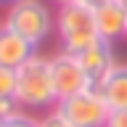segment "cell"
<instances>
[{
	"instance_id": "4",
	"label": "cell",
	"mask_w": 127,
	"mask_h": 127,
	"mask_svg": "<svg viewBox=\"0 0 127 127\" xmlns=\"http://www.w3.org/2000/svg\"><path fill=\"white\" fill-rule=\"evenodd\" d=\"M56 111L71 127H106V119L111 114V109L106 103V98L101 95V90H93V87L58 101Z\"/></svg>"
},
{
	"instance_id": "15",
	"label": "cell",
	"mask_w": 127,
	"mask_h": 127,
	"mask_svg": "<svg viewBox=\"0 0 127 127\" xmlns=\"http://www.w3.org/2000/svg\"><path fill=\"white\" fill-rule=\"evenodd\" d=\"M79 3H82V5H87V8H93V11H98V8L106 5L109 0H79Z\"/></svg>"
},
{
	"instance_id": "16",
	"label": "cell",
	"mask_w": 127,
	"mask_h": 127,
	"mask_svg": "<svg viewBox=\"0 0 127 127\" xmlns=\"http://www.w3.org/2000/svg\"><path fill=\"white\" fill-rule=\"evenodd\" d=\"M45 3H53L56 8H61V5H69V3H77V0H45Z\"/></svg>"
},
{
	"instance_id": "9",
	"label": "cell",
	"mask_w": 127,
	"mask_h": 127,
	"mask_svg": "<svg viewBox=\"0 0 127 127\" xmlns=\"http://www.w3.org/2000/svg\"><path fill=\"white\" fill-rule=\"evenodd\" d=\"M101 95L106 98L111 111L117 109H127V64H119L109 71V77L101 87Z\"/></svg>"
},
{
	"instance_id": "18",
	"label": "cell",
	"mask_w": 127,
	"mask_h": 127,
	"mask_svg": "<svg viewBox=\"0 0 127 127\" xmlns=\"http://www.w3.org/2000/svg\"><path fill=\"white\" fill-rule=\"evenodd\" d=\"M3 125H5V119H3V117H0V127H3Z\"/></svg>"
},
{
	"instance_id": "10",
	"label": "cell",
	"mask_w": 127,
	"mask_h": 127,
	"mask_svg": "<svg viewBox=\"0 0 127 127\" xmlns=\"http://www.w3.org/2000/svg\"><path fill=\"white\" fill-rule=\"evenodd\" d=\"M16 93V69L0 66V98H13Z\"/></svg>"
},
{
	"instance_id": "17",
	"label": "cell",
	"mask_w": 127,
	"mask_h": 127,
	"mask_svg": "<svg viewBox=\"0 0 127 127\" xmlns=\"http://www.w3.org/2000/svg\"><path fill=\"white\" fill-rule=\"evenodd\" d=\"M0 3H8V5H11V3H16V0H0Z\"/></svg>"
},
{
	"instance_id": "19",
	"label": "cell",
	"mask_w": 127,
	"mask_h": 127,
	"mask_svg": "<svg viewBox=\"0 0 127 127\" xmlns=\"http://www.w3.org/2000/svg\"><path fill=\"white\" fill-rule=\"evenodd\" d=\"M125 11H127V0H125ZM125 37H127V34H125Z\"/></svg>"
},
{
	"instance_id": "8",
	"label": "cell",
	"mask_w": 127,
	"mask_h": 127,
	"mask_svg": "<svg viewBox=\"0 0 127 127\" xmlns=\"http://www.w3.org/2000/svg\"><path fill=\"white\" fill-rule=\"evenodd\" d=\"M37 53V48L32 45L29 40H24L21 34L5 29L0 24V66L8 69H19L24 61H29L32 56Z\"/></svg>"
},
{
	"instance_id": "3",
	"label": "cell",
	"mask_w": 127,
	"mask_h": 127,
	"mask_svg": "<svg viewBox=\"0 0 127 127\" xmlns=\"http://www.w3.org/2000/svg\"><path fill=\"white\" fill-rule=\"evenodd\" d=\"M0 24L21 34L24 40H29L34 48H40L56 29V16L50 13L45 0H16L8 5Z\"/></svg>"
},
{
	"instance_id": "12",
	"label": "cell",
	"mask_w": 127,
	"mask_h": 127,
	"mask_svg": "<svg viewBox=\"0 0 127 127\" xmlns=\"http://www.w3.org/2000/svg\"><path fill=\"white\" fill-rule=\"evenodd\" d=\"M21 106H19V101H16V98H0V117L5 119H13V117H19V114H21Z\"/></svg>"
},
{
	"instance_id": "11",
	"label": "cell",
	"mask_w": 127,
	"mask_h": 127,
	"mask_svg": "<svg viewBox=\"0 0 127 127\" xmlns=\"http://www.w3.org/2000/svg\"><path fill=\"white\" fill-rule=\"evenodd\" d=\"M37 127H71V125H69V122H66L56 109H50V111H45V114L37 119Z\"/></svg>"
},
{
	"instance_id": "14",
	"label": "cell",
	"mask_w": 127,
	"mask_h": 127,
	"mask_svg": "<svg viewBox=\"0 0 127 127\" xmlns=\"http://www.w3.org/2000/svg\"><path fill=\"white\" fill-rule=\"evenodd\" d=\"M106 127H127V109L111 111L109 119H106Z\"/></svg>"
},
{
	"instance_id": "5",
	"label": "cell",
	"mask_w": 127,
	"mask_h": 127,
	"mask_svg": "<svg viewBox=\"0 0 127 127\" xmlns=\"http://www.w3.org/2000/svg\"><path fill=\"white\" fill-rule=\"evenodd\" d=\"M50 74H53V87H56L58 101L69 98V95H77L90 87L79 58L74 53H66V50H58L56 56H50Z\"/></svg>"
},
{
	"instance_id": "2",
	"label": "cell",
	"mask_w": 127,
	"mask_h": 127,
	"mask_svg": "<svg viewBox=\"0 0 127 127\" xmlns=\"http://www.w3.org/2000/svg\"><path fill=\"white\" fill-rule=\"evenodd\" d=\"M56 32L61 37V50L66 53H85L87 48L101 42L98 34V24H95V11L82 5V3H69L61 5L56 13Z\"/></svg>"
},
{
	"instance_id": "13",
	"label": "cell",
	"mask_w": 127,
	"mask_h": 127,
	"mask_svg": "<svg viewBox=\"0 0 127 127\" xmlns=\"http://www.w3.org/2000/svg\"><path fill=\"white\" fill-rule=\"evenodd\" d=\"M3 127H37V119L32 117V114H27V111H21L19 117H13V119H8Z\"/></svg>"
},
{
	"instance_id": "1",
	"label": "cell",
	"mask_w": 127,
	"mask_h": 127,
	"mask_svg": "<svg viewBox=\"0 0 127 127\" xmlns=\"http://www.w3.org/2000/svg\"><path fill=\"white\" fill-rule=\"evenodd\" d=\"M13 98L19 101L24 111H50L58 103L53 87V74H50V58L34 53L29 61H24L16 69V93Z\"/></svg>"
},
{
	"instance_id": "7",
	"label": "cell",
	"mask_w": 127,
	"mask_h": 127,
	"mask_svg": "<svg viewBox=\"0 0 127 127\" xmlns=\"http://www.w3.org/2000/svg\"><path fill=\"white\" fill-rule=\"evenodd\" d=\"M95 24H98V34L106 42H117L127 34V11L125 0H109L106 5L95 11Z\"/></svg>"
},
{
	"instance_id": "6",
	"label": "cell",
	"mask_w": 127,
	"mask_h": 127,
	"mask_svg": "<svg viewBox=\"0 0 127 127\" xmlns=\"http://www.w3.org/2000/svg\"><path fill=\"white\" fill-rule=\"evenodd\" d=\"M79 64H82V69L87 74V82L93 90H101L106 77H109V71L117 66V58H114V45L101 40V42H95L93 48H87L85 53L77 56Z\"/></svg>"
}]
</instances>
